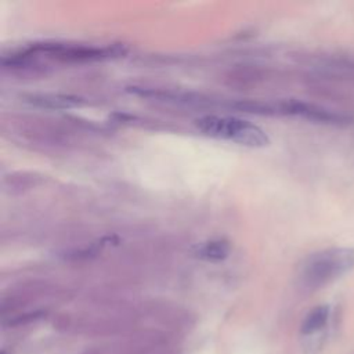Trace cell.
Masks as SVG:
<instances>
[{
	"label": "cell",
	"mask_w": 354,
	"mask_h": 354,
	"mask_svg": "<svg viewBox=\"0 0 354 354\" xmlns=\"http://www.w3.org/2000/svg\"><path fill=\"white\" fill-rule=\"evenodd\" d=\"M195 124L207 136L228 140L246 147H264L270 142L264 130L235 116L205 115L198 118Z\"/></svg>",
	"instance_id": "obj_1"
},
{
	"label": "cell",
	"mask_w": 354,
	"mask_h": 354,
	"mask_svg": "<svg viewBox=\"0 0 354 354\" xmlns=\"http://www.w3.org/2000/svg\"><path fill=\"white\" fill-rule=\"evenodd\" d=\"M354 268L353 248H333L308 259L303 268V282L308 288H319Z\"/></svg>",
	"instance_id": "obj_2"
},
{
	"label": "cell",
	"mask_w": 354,
	"mask_h": 354,
	"mask_svg": "<svg viewBox=\"0 0 354 354\" xmlns=\"http://www.w3.org/2000/svg\"><path fill=\"white\" fill-rule=\"evenodd\" d=\"M278 111L283 113H290V115H299L303 118H307L310 120L315 122H322V123H332V124H340V123H347L350 118L342 113H336L333 111L325 109L322 106L314 105V104H307L301 101H285L278 105Z\"/></svg>",
	"instance_id": "obj_3"
},
{
	"label": "cell",
	"mask_w": 354,
	"mask_h": 354,
	"mask_svg": "<svg viewBox=\"0 0 354 354\" xmlns=\"http://www.w3.org/2000/svg\"><path fill=\"white\" fill-rule=\"evenodd\" d=\"M329 318V307L328 306H317L314 307L303 319L300 332L304 336H310L318 333L326 326Z\"/></svg>",
	"instance_id": "obj_4"
},
{
	"label": "cell",
	"mask_w": 354,
	"mask_h": 354,
	"mask_svg": "<svg viewBox=\"0 0 354 354\" xmlns=\"http://www.w3.org/2000/svg\"><path fill=\"white\" fill-rule=\"evenodd\" d=\"M230 245L225 241H210L203 243L196 254L206 260H221L228 256Z\"/></svg>",
	"instance_id": "obj_5"
},
{
	"label": "cell",
	"mask_w": 354,
	"mask_h": 354,
	"mask_svg": "<svg viewBox=\"0 0 354 354\" xmlns=\"http://www.w3.org/2000/svg\"><path fill=\"white\" fill-rule=\"evenodd\" d=\"M76 98H69L65 95H32L30 102L37 104L41 106H55V108H65L75 105Z\"/></svg>",
	"instance_id": "obj_6"
},
{
	"label": "cell",
	"mask_w": 354,
	"mask_h": 354,
	"mask_svg": "<svg viewBox=\"0 0 354 354\" xmlns=\"http://www.w3.org/2000/svg\"><path fill=\"white\" fill-rule=\"evenodd\" d=\"M3 354H4V353H3Z\"/></svg>",
	"instance_id": "obj_7"
}]
</instances>
